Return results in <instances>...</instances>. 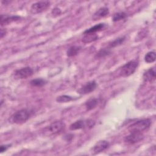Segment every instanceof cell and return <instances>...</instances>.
Returning <instances> with one entry per match:
<instances>
[{
  "label": "cell",
  "mask_w": 156,
  "mask_h": 156,
  "mask_svg": "<svg viewBox=\"0 0 156 156\" xmlns=\"http://www.w3.org/2000/svg\"><path fill=\"white\" fill-rule=\"evenodd\" d=\"M81 49L80 46H73L68 48L66 51V55L68 57H74L77 55Z\"/></svg>",
  "instance_id": "ac0fdd59"
},
{
  "label": "cell",
  "mask_w": 156,
  "mask_h": 156,
  "mask_svg": "<svg viewBox=\"0 0 156 156\" xmlns=\"http://www.w3.org/2000/svg\"><path fill=\"white\" fill-rule=\"evenodd\" d=\"M108 13H109V10L107 7H101L94 13L93 19L94 20H97L99 18H101L107 16Z\"/></svg>",
  "instance_id": "4fadbf2b"
},
{
  "label": "cell",
  "mask_w": 156,
  "mask_h": 156,
  "mask_svg": "<svg viewBox=\"0 0 156 156\" xmlns=\"http://www.w3.org/2000/svg\"><path fill=\"white\" fill-rule=\"evenodd\" d=\"M11 144H4V145H1L0 147V151L1 153H2L5 151H6L10 147Z\"/></svg>",
  "instance_id": "cb8c5ba5"
},
{
  "label": "cell",
  "mask_w": 156,
  "mask_h": 156,
  "mask_svg": "<svg viewBox=\"0 0 156 156\" xmlns=\"http://www.w3.org/2000/svg\"><path fill=\"white\" fill-rule=\"evenodd\" d=\"M106 27L105 24L104 23H99L98 24L87 30H85L83 32V34H95L97 32L101 31L103 30Z\"/></svg>",
  "instance_id": "5bb4252c"
},
{
  "label": "cell",
  "mask_w": 156,
  "mask_h": 156,
  "mask_svg": "<svg viewBox=\"0 0 156 156\" xmlns=\"http://www.w3.org/2000/svg\"><path fill=\"white\" fill-rule=\"evenodd\" d=\"M33 73V69L30 67L27 66L15 71L14 73V77L16 79H27L29 77H30Z\"/></svg>",
  "instance_id": "8992f818"
},
{
  "label": "cell",
  "mask_w": 156,
  "mask_h": 156,
  "mask_svg": "<svg viewBox=\"0 0 156 156\" xmlns=\"http://www.w3.org/2000/svg\"><path fill=\"white\" fill-rule=\"evenodd\" d=\"M125 39H126L125 37H118V38L115 39L114 40L112 41L111 42H110L108 43V48L111 49L112 48H115L118 46L121 45V44L123 43Z\"/></svg>",
  "instance_id": "2e32d148"
},
{
  "label": "cell",
  "mask_w": 156,
  "mask_h": 156,
  "mask_svg": "<svg viewBox=\"0 0 156 156\" xmlns=\"http://www.w3.org/2000/svg\"><path fill=\"white\" fill-rule=\"evenodd\" d=\"M6 34V31L5 29H1V32H0V35H1V38H3V37Z\"/></svg>",
  "instance_id": "484cf974"
},
{
  "label": "cell",
  "mask_w": 156,
  "mask_h": 156,
  "mask_svg": "<svg viewBox=\"0 0 156 156\" xmlns=\"http://www.w3.org/2000/svg\"><path fill=\"white\" fill-rule=\"evenodd\" d=\"M151 124V121L149 119H142L130 124L128 127V130L129 132H142L148 129Z\"/></svg>",
  "instance_id": "6da1fadb"
},
{
  "label": "cell",
  "mask_w": 156,
  "mask_h": 156,
  "mask_svg": "<svg viewBox=\"0 0 156 156\" xmlns=\"http://www.w3.org/2000/svg\"><path fill=\"white\" fill-rule=\"evenodd\" d=\"M109 143L106 140H100L98 141L93 147V152L94 154H99L103 152L109 147Z\"/></svg>",
  "instance_id": "9c48e42d"
},
{
  "label": "cell",
  "mask_w": 156,
  "mask_h": 156,
  "mask_svg": "<svg viewBox=\"0 0 156 156\" xmlns=\"http://www.w3.org/2000/svg\"><path fill=\"white\" fill-rule=\"evenodd\" d=\"M47 83L46 80L41 79V78H37L32 80L30 82V84L33 87H41L46 85Z\"/></svg>",
  "instance_id": "d6986e66"
},
{
  "label": "cell",
  "mask_w": 156,
  "mask_h": 156,
  "mask_svg": "<svg viewBox=\"0 0 156 156\" xmlns=\"http://www.w3.org/2000/svg\"><path fill=\"white\" fill-rule=\"evenodd\" d=\"M144 138V135L142 132H130V134L125 136L124 141L127 143L133 144L142 141Z\"/></svg>",
  "instance_id": "52a82bcc"
},
{
  "label": "cell",
  "mask_w": 156,
  "mask_h": 156,
  "mask_svg": "<svg viewBox=\"0 0 156 156\" xmlns=\"http://www.w3.org/2000/svg\"><path fill=\"white\" fill-rule=\"evenodd\" d=\"M50 2L48 1H38L34 3L30 7V12L33 14H38L46 11L50 7Z\"/></svg>",
  "instance_id": "277c9868"
},
{
  "label": "cell",
  "mask_w": 156,
  "mask_h": 156,
  "mask_svg": "<svg viewBox=\"0 0 156 156\" xmlns=\"http://www.w3.org/2000/svg\"><path fill=\"white\" fill-rule=\"evenodd\" d=\"M52 13H53V15H59V14L60 13V10L58 8H55L54 9H53Z\"/></svg>",
  "instance_id": "d4e9b609"
},
{
  "label": "cell",
  "mask_w": 156,
  "mask_h": 156,
  "mask_svg": "<svg viewBox=\"0 0 156 156\" xmlns=\"http://www.w3.org/2000/svg\"><path fill=\"white\" fill-rule=\"evenodd\" d=\"M155 52L154 51L148 52L144 56V61L147 63H151L155 60Z\"/></svg>",
  "instance_id": "ffe728a7"
},
{
  "label": "cell",
  "mask_w": 156,
  "mask_h": 156,
  "mask_svg": "<svg viewBox=\"0 0 156 156\" xmlns=\"http://www.w3.org/2000/svg\"><path fill=\"white\" fill-rule=\"evenodd\" d=\"M97 87V83L94 80H91L86 83L81 88H80L77 92L80 94H87L93 91Z\"/></svg>",
  "instance_id": "ba28073f"
},
{
  "label": "cell",
  "mask_w": 156,
  "mask_h": 156,
  "mask_svg": "<svg viewBox=\"0 0 156 156\" xmlns=\"http://www.w3.org/2000/svg\"><path fill=\"white\" fill-rule=\"evenodd\" d=\"M127 17V14L124 12H119L114 13L112 16V20L114 22H116L125 19Z\"/></svg>",
  "instance_id": "44dd1931"
},
{
  "label": "cell",
  "mask_w": 156,
  "mask_h": 156,
  "mask_svg": "<svg viewBox=\"0 0 156 156\" xmlns=\"http://www.w3.org/2000/svg\"><path fill=\"white\" fill-rule=\"evenodd\" d=\"M30 117V113L26 109H21L15 113H13L11 118L10 121L16 124H21L26 122Z\"/></svg>",
  "instance_id": "7a4b0ae2"
},
{
  "label": "cell",
  "mask_w": 156,
  "mask_h": 156,
  "mask_svg": "<svg viewBox=\"0 0 156 156\" xmlns=\"http://www.w3.org/2000/svg\"><path fill=\"white\" fill-rule=\"evenodd\" d=\"M65 127V124L61 121H56L52 122L48 127L47 131L52 135L57 134L61 132Z\"/></svg>",
  "instance_id": "5b68a950"
},
{
  "label": "cell",
  "mask_w": 156,
  "mask_h": 156,
  "mask_svg": "<svg viewBox=\"0 0 156 156\" xmlns=\"http://www.w3.org/2000/svg\"><path fill=\"white\" fill-rule=\"evenodd\" d=\"M111 54V50L109 48H104V49H101L96 55V58H102V57H104L107 55H108L109 54Z\"/></svg>",
  "instance_id": "7402d4cb"
},
{
  "label": "cell",
  "mask_w": 156,
  "mask_h": 156,
  "mask_svg": "<svg viewBox=\"0 0 156 156\" xmlns=\"http://www.w3.org/2000/svg\"><path fill=\"white\" fill-rule=\"evenodd\" d=\"M20 19V17L19 16L16 15H13V16H9L7 15H1V20H0V24L1 26H4L5 25H8L12 22L16 21Z\"/></svg>",
  "instance_id": "30bf717a"
},
{
  "label": "cell",
  "mask_w": 156,
  "mask_h": 156,
  "mask_svg": "<svg viewBox=\"0 0 156 156\" xmlns=\"http://www.w3.org/2000/svg\"><path fill=\"white\" fill-rule=\"evenodd\" d=\"M85 127H88L87 126V121H84V120H78L75 121L74 122L72 123L69 126V129L71 130H79V129H84Z\"/></svg>",
  "instance_id": "7c38bea8"
},
{
  "label": "cell",
  "mask_w": 156,
  "mask_h": 156,
  "mask_svg": "<svg viewBox=\"0 0 156 156\" xmlns=\"http://www.w3.org/2000/svg\"><path fill=\"white\" fill-rule=\"evenodd\" d=\"M138 66V62L136 60H131L124 65L119 71L121 76L126 77L133 74Z\"/></svg>",
  "instance_id": "3957f363"
},
{
  "label": "cell",
  "mask_w": 156,
  "mask_h": 156,
  "mask_svg": "<svg viewBox=\"0 0 156 156\" xmlns=\"http://www.w3.org/2000/svg\"><path fill=\"white\" fill-rule=\"evenodd\" d=\"M143 79L145 82H152L155 80L156 75H155V69L154 68H151L147 69L143 74Z\"/></svg>",
  "instance_id": "8fae6325"
},
{
  "label": "cell",
  "mask_w": 156,
  "mask_h": 156,
  "mask_svg": "<svg viewBox=\"0 0 156 156\" xmlns=\"http://www.w3.org/2000/svg\"><path fill=\"white\" fill-rule=\"evenodd\" d=\"M99 101L96 98H90L85 103V107L87 110L94 109L98 104Z\"/></svg>",
  "instance_id": "e0dca14e"
},
{
  "label": "cell",
  "mask_w": 156,
  "mask_h": 156,
  "mask_svg": "<svg viewBox=\"0 0 156 156\" xmlns=\"http://www.w3.org/2000/svg\"><path fill=\"white\" fill-rule=\"evenodd\" d=\"M74 100V98L68 95H62L57 98L56 101L60 103H63V102H70L71 101Z\"/></svg>",
  "instance_id": "603a6c76"
},
{
  "label": "cell",
  "mask_w": 156,
  "mask_h": 156,
  "mask_svg": "<svg viewBox=\"0 0 156 156\" xmlns=\"http://www.w3.org/2000/svg\"><path fill=\"white\" fill-rule=\"evenodd\" d=\"M98 39V36L96 34H85L82 38V42L84 43H90L93 42Z\"/></svg>",
  "instance_id": "9a60e30c"
}]
</instances>
